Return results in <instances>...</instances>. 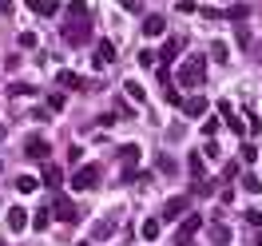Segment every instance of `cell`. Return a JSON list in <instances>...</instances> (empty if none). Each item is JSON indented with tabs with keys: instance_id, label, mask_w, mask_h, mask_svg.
<instances>
[{
	"instance_id": "obj_21",
	"label": "cell",
	"mask_w": 262,
	"mask_h": 246,
	"mask_svg": "<svg viewBox=\"0 0 262 246\" xmlns=\"http://www.w3.org/2000/svg\"><path fill=\"white\" fill-rule=\"evenodd\" d=\"M16 191H20V195H32V191H36V179H32V175H20V179H16Z\"/></svg>"
},
{
	"instance_id": "obj_23",
	"label": "cell",
	"mask_w": 262,
	"mask_h": 246,
	"mask_svg": "<svg viewBox=\"0 0 262 246\" xmlns=\"http://www.w3.org/2000/svg\"><path fill=\"white\" fill-rule=\"evenodd\" d=\"M214 131H219V115H207V119H203V135L211 139Z\"/></svg>"
},
{
	"instance_id": "obj_19",
	"label": "cell",
	"mask_w": 262,
	"mask_h": 246,
	"mask_svg": "<svg viewBox=\"0 0 262 246\" xmlns=\"http://www.w3.org/2000/svg\"><path fill=\"white\" fill-rule=\"evenodd\" d=\"M123 92H127L131 99H139V103L147 99V96H143V83H139V80H127V83H123Z\"/></svg>"
},
{
	"instance_id": "obj_24",
	"label": "cell",
	"mask_w": 262,
	"mask_h": 246,
	"mask_svg": "<svg viewBox=\"0 0 262 246\" xmlns=\"http://www.w3.org/2000/svg\"><path fill=\"white\" fill-rule=\"evenodd\" d=\"M243 191H250V195H258V191H262V183L254 179V175H243Z\"/></svg>"
},
{
	"instance_id": "obj_8",
	"label": "cell",
	"mask_w": 262,
	"mask_h": 246,
	"mask_svg": "<svg viewBox=\"0 0 262 246\" xmlns=\"http://www.w3.org/2000/svg\"><path fill=\"white\" fill-rule=\"evenodd\" d=\"M4 218H8V230H12V234L28 227V211H24V207H8V214H4Z\"/></svg>"
},
{
	"instance_id": "obj_2",
	"label": "cell",
	"mask_w": 262,
	"mask_h": 246,
	"mask_svg": "<svg viewBox=\"0 0 262 246\" xmlns=\"http://www.w3.org/2000/svg\"><path fill=\"white\" fill-rule=\"evenodd\" d=\"M99 179H103L99 163H83L80 171L72 175V191H92V187H99Z\"/></svg>"
},
{
	"instance_id": "obj_11",
	"label": "cell",
	"mask_w": 262,
	"mask_h": 246,
	"mask_svg": "<svg viewBox=\"0 0 262 246\" xmlns=\"http://www.w3.org/2000/svg\"><path fill=\"white\" fill-rule=\"evenodd\" d=\"M163 214H167V218H179V214H187V198L175 195V198H171V203L163 207Z\"/></svg>"
},
{
	"instance_id": "obj_17",
	"label": "cell",
	"mask_w": 262,
	"mask_h": 246,
	"mask_svg": "<svg viewBox=\"0 0 262 246\" xmlns=\"http://www.w3.org/2000/svg\"><path fill=\"white\" fill-rule=\"evenodd\" d=\"M159 230H163V222H159V218H147V222H143V238L155 242V238H159Z\"/></svg>"
},
{
	"instance_id": "obj_25",
	"label": "cell",
	"mask_w": 262,
	"mask_h": 246,
	"mask_svg": "<svg viewBox=\"0 0 262 246\" xmlns=\"http://www.w3.org/2000/svg\"><path fill=\"white\" fill-rule=\"evenodd\" d=\"M155 64V52L151 48H139V68H151Z\"/></svg>"
},
{
	"instance_id": "obj_7",
	"label": "cell",
	"mask_w": 262,
	"mask_h": 246,
	"mask_svg": "<svg viewBox=\"0 0 262 246\" xmlns=\"http://www.w3.org/2000/svg\"><path fill=\"white\" fill-rule=\"evenodd\" d=\"M179 107H183V115H187V119H199V115H207V99L191 96V99H183Z\"/></svg>"
},
{
	"instance_id": "obj_1",
	"label": "cell",
	"mask_w": 262,
	"mask_h": 246,
	"mask_svg": "<svg viewBox=\"0 0 262 246\" xmlns=\"http://www.w3.org/2000/svg\"><path fill=\"white\" fill-rule=\"evenodd\" d=\"M175 80H179L183 87H203V83H207V60H203V56H191V60L175 72Z\"/></svg>"
},
{
	"instance_id": "obj_26",
	"label": "cell",
	"mask_w": 262,
	"mask_h": 246,
	"mask_svg": "<svg viewBox=\"0 0 262 246\" xmlns=\"http://www.w3.org/2000/svg\"><path fill=\"white\" fill-rule=\"evenodd\" d=\"M243 159H246V163H254V159H258V147H254V143H243Z\"/></svg>"
},
{
	"instance_id": "obj_35",
	"label": "cell",
	"mask_w": 262,
	"mask_h": 246,
	"mask_svg": "<svg viewBox=\"0 0 262 246\" xmlns=\"http://www.w3.org/2000/svg\"><path fill=\"white\" fill-rule=\"evenodd\" d=\"M0 246H4V242H0Z\"/></svg>"
},
{
	"instance_id": "obj_20",
	"label": "cell",
	"mask_w": 262,
	"mask_h": 246,
	"mask_svg": "<svg viewBox=\"0 0 262 246\" xmlns=\"http://www.w3.org/2000/svg\"><path fill=\"white\" fill-rule=\"evenodd\" d=\"M60 179H64L60 167H44V183H48V187H60Z\"/></svg>"
},
{
	"instance_id": "obj_22",
	"label": "cell",
	"mask_w": 262,
	"mask_h": 246,
	"mask_svg": "<svg viewBox=\"0 0 262 246\" xmlns=\"http://www.w3.org/2000/svg\"><path fill=\"white\" fill-rule=\"evenodd\" d=\"M64 103H68L64 92H52V96H48V107H52V111H64Z\"/></svg>"
},
{
	"instance_id": "obj_3",
	"label": "cell",
	"mask_w": 262,
	"mask_h": 246,
	"mask_svg": "<svg viewBox=\"0 0 262 246\" xmlns=\"http://www.w3.org/2000/svg\"><path fill=\"white\" fill-rule=\"evenodd\" d=\"M52 211H56V218H60V222H76V218H80V207H76L68 195H56Z\"/></svg>"
},
{
	"instance_id": "obj_29",
	"label": "cell",
	"mask_w": 262,
	"mask_h": 246,
	"mask_svg": "<svg viewBox=\"0 0 262 246\" xmlns=\"http://www.w3.org/2000/svg\"><path fill=\"white\" fill-rule=\"evenodd\" d=\"M227 16H230V20H243V16H246V4H234V8H230Z\"/></svg>"
},
{
	"instance_id": "obj_30",
	"label": "cell",
	"mask_w": 262,
	"mask_h": 246,
	"mask_svg": "<svg viewBox=\"0 0 262 246\" xmlns=\"http://www.w3.org/2000/svg\"><path fill=\"white\" fill-rule=\"evenodd\" d=\"M243 218H246V222H254V227H262V211H246Z\"/></svg>"
},
{
	"instance_id": "obj_13",
	"label": "cell",
	"mask_w": 262,
	"mask_h": 246,
	"mask_svg": "<svg viewBox=\"0 0 262 246\" xmlns=\"http://www.w3.org/2000/svg\"><path fill=\"white\" fill-rule=\"evenodd\" d=\"M60 83H64V87H72V92H83V87H88V80H80L76 72H60Z\"/></svg>"
},
{
	"instance_id": "obj_10",
	"label": "cell",
	"mask_w": 262,
	"mask_h": 246,
	"mask_svg": "<svg viewBox=\"0 0 262 246\" xmlns=\"http://www.w3.org/2000/svg\"><path fill=\"white\" fill-rule=\"evenodd\" d=\"M163 28H167V20L159 16V12H151V16L143 20V36H163Z\"/></svg>"
},
{
	"instance_id": "obj_6",
	"label": "cell",
	"mask_w": 262,
	"mask_h": 246,
	"mask_svg": "<svg viewBox=\"0 0 262 246\" xmlns=\"http://www.w3.org/2000/svg\"><path fill=\"white\" fill-rule=\"evenodd\" d=\"M24 155H28V159H48V139H44V135H32V139L24 143Z\"/></svg>"
},
{
	"instance_id": "obj_15",
	"label": "cell",
	"mask_w": 262,
	"mask_h": 246,
	"mask_svg": "<svg viewBox=\"0 0 262 246\" xmlns=\"http://www.w3.org/2000/svg\"><path fill=\"white\" fill-rule=\"evenodd\" d=\"M211 60H214V64H227V60H230V48L223 44V40H214V44H211Z\"/></svg>"
},
{
	"instance_id": "obj_9",
	"label": "cell",
	"mask_w": 262,
	"mask_h": 246,
	"mask_svg": "<svg viewBox=\"0 0 262 246\" xmlns=\"http://www.w3.org/2000/svg\"><path fill=\"white\" fill-rule=\"evenodd\" d=\"M112 60H115V44H112V40H99V48H96V68L112 64Z\"/></svg>"
},
{
	"instance_id": "obj_31",
	"label": "cell",
	"mask_w": 262,
	"mask_h": 246,
	"mask_svg": "<svg viewBox=\"0 0 262 246\" xmlns=\"http://www.w3.org/2000/svg\"><path fill=\"white\" fill-rule=\"evenodd\" d=\"M119 4H123V8H127V12H139V8H143V4H139V0H119Z\"/></svg>"
},
{
	"instance_id": "obj_32",
	"label": "cell",
	"mask_w": 262,
	"mask_h": 246,
	"mask_svg": "<svg viewBox=\"0 0 262 246\" xmlns=\"http://www.w3.org/2000/svg\"><path fill=\"white\" fill-rule=\"evenodd\" d=\"M12 8H16L12 0H0V12H12Z\"/></svg>"
},
{
	"instance_id": "obj_16",
	"label": "cell",
	"mask_w": 262,
	"mask_h": 246,
	"mask_svg": "<svg viewBox=\"0 0 262 246\" xmlns=\"http://www.w3.org/2000/svg\"><path fill=\"white\" fill-rule=\"evenodd\" d=\"M115 155H119V159H123V163H135V159H139V155H143V151L135 147V143H123V147L115 151Z\"/></svg>"
},
{
	"instance_id": "obj_27",
	"label": "cell",
	"mask_w": 262,
	"mask_h": 246,
	"mask_svg": "<svg viewBox=\"0 0 262 246\" xmlns=\"http://www.w3.org/2000/svg\"><path fill=\"white\" fill-rule=\"evenodd\" d=\"M32 92H36L32 83H12V96H32Z\"/></svg>"
},
{
	"instance_id": "obj_5",
	"label": "cell",
	"mask_w": 262,
	"mask_h": 246,
	"mask_svg": "<svg viewBox=\"0 0 262 246\" xmlns=\"http://www.w3.org/2000/svg\"><path fill=\"white\" fill-rule=\"evenodd\" d=\"M179 52H183V36H171V40H167V44H163V48H159V56H155V60H159V64H171V60H175V56H179Z\"/></svg>"
},
{
	"instance_id": "obj_34",
	"label": "cell",
	"mask_w": 262,
	"mask_h": 246,
	"mask_svg": "<svg viewBox=\"0 0 262 246\" xmlns=\"http://www.w3.org/2000/svg\"><path fill=\"white\" fill-rule=\"evenodd\" d=\"M80 246H88V242H80Z\"/></svg>"
},
{
	"instance_id": "obj_18",
	"label": "cell",
	"mask_w": 262,
	"mask_h": 246,
	"mask_svg": "<svg viewBox=\"0 0 262 246\" xmlns=\"http://www.w3.org/2000/svg\"><path fill=\"white\" fill-rule=\"evenodd\" d=\"M48 227H52V214H48V207H44V211L32 214V230H48Z\"/></svg>"
},
{
	"instance_id": "obj_12",
	"label": "cell",
	"mask_w": 262,
	"mask_h": 246,
	"mask_svg": "<svg viewBox=\"0 0 262 246\" xmlns=\"http://www.w3.org/2000/svg\"><path fill=\"white\" fill-rule=\"evenodd\" d=\"M211 242H214V246H230V227L214 222V227H211Z\"/></svg>"
},
{
	"instance_id": "obj_14",
	"label": "cell",
	"mask_w": 262,
	"mask_h": 246,
	"mask_svg": "<svg viewBox=\"0 0 262 246\" xmlns=\"http://www.w3.org/2000/svg\"><path fill=\"white\" fill-rule=\"evenodd\" d=\"M28 8H32L36 16H56V4L52 0H28Z\"/></svg>"
},
{
	"instance_id": "obj_28",
	"label": "cell",
	"mask_w": 262,
	"mask_h": 246,
	"mask_svg": "<svg viewBox=\"0 0 262 246\" xmlns=\"http://www.w3.org/2000/svg\"><path fill=\"white\" fill-rule=\"evenodd\" d=\"M20 48H36V32H20Z\"/></svg>"
},
{
	"instance_id": "obj_33",
	"label": "cell",
	"mask_w": 262,
	"mask_h": 246,
	"mask_svg": "<svg viewBox=\"0 0 262 246\" xmlns=\"http://www.w3.org/2000/svg\"><path fill=\"white\" fill-rule=\"evenodd\" d=\"M0 139H4V123H0Z\"/></svg>"
},
{
	"instance_id": "obj_4",
	"label": "cell",
	"mask_w": 262,
	"mask_h": 246,
	"mask_svg": "<svg viewBox=\"0 0 262 246\" xmlns=\"http://www.w3.org/2000/svg\"><path fill=\"white\" fill-rule=\"evenodd\" d=\"M199 227H203V218H199V214H187V218H183L179 238H175V246H187V242H191V238L199 234Z\"/></svg>"
}]
</instances>
